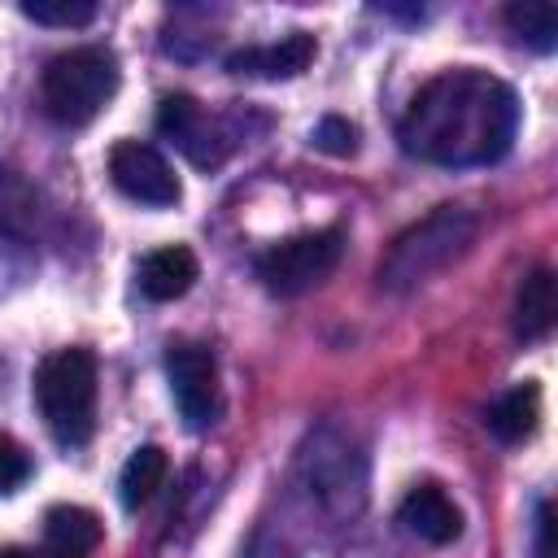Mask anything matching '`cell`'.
<instances>
[{"label":"cell","mask_w":558,"mask_h":558,"mask_svg":"<svg viewBox=\"0 0 558 558\" xmlns=\"http://www.w3.org/2000/svg\"><path fill=\"white\" fill-rule=\"evenodd\" d=\"M519 135V96L488 70L462 65L423 83L397 126L410 157L432 166H493Z\"/></svg>","instance_id":"obj_1"},{"label":"cell","mask_w":558,"mask_h":558,"mask_svg":"<svg viewBox=\"0 0 558 558\" xmlns=\"http://www.w3.org/2000/svg\"><path fill=\"white\" fill-rule=\"evenodd\" d=\"M480 231V218L466 205H436L427 218L405 227L392 248L379 262V288L401 296L423 288L432 275H440L449 262H458Z\"/></svg>","instance_id":"obj_2"},{"label":"cell","mask_w":558,"mask_h":558,"mask_svg":"<svg viewBox=\"0 0 558 558\" xmlns=\"http://www.w3.org/2000/svg\"><path fill=\"white\" fill-rule=\"evenodd\" d=\"M35 401L61 445H87L96 432V357L87 349H57L35 371Z\"/></svg>","instance_id":"obj_3"},{"label":"cell","mask_w":558,"mask_h":558,"mask_svg":"<svg viewBox=\"0 0 558 558\" xmlns=\"http://www.w3.org/2000/svg\"><path fill=\"white\" fill-rule=\"evenodd\" d=\"M118 92V57L100 44L70 48L44 70V109L61 126L92 122Z\"/></svg>","instance_id":"obj_4"},{"label":"cell","mask_w":558,"mask_h":558,"mask_svg":"<svg viewBox=\"0 0 558 558\" xmlns=\"http://www.w3.org/2000/svg\"><path fill=\"white\" fill-rule=\"evenodd\" d=\"M344 257V231L327 227V231H301L288 235L279 244H270L266 253H257V279L275 292V296H301L310 288H318Z\"/></svg>","instance_id":"obj_5"},{"label":"cell","mask_w":558,"mask_h":558,"mask_svg":"<svg viewBox=\"0 0 558 558\" xmlns=\"http://www.w3.org/2000/svg\"><path fill=\"white\" fill-rule=\"evenodd\" d=\"M301 475L310 484V497H318V506H327L336 514H353L366 497L362 453L331 427L310 436V445L301 453Z\"/></svg>","instance_id":"obj_6"},{"label":"cell","mask_w":558,"mask_h":558,"mask_svg":"<svg viewBox=\"0 0 558 558\" xmlns=\"http://www.w3.org/2000/svg\"><path fill=\"white\" fill-rule=\"evenodd\" d=\"M166 375H170V397L192 432L209 427L218 418V362L205 344L179 340L166 353Z\"/></svg>","instance_id":"obj_7"},{"label":"cell","mask_w":558,"mask_h":558,"mask_svg":"<svg viewBox=\"0 0 558 558\" xmlns=\"http://www.w3.org/2000/svg\"><path fill=\"white\" fill-rule=\"evenodd\" d=\"M109 179L122 196L140 201V205H174L183 196V183L174 174V166L153 148V144H140V140H118L113 153H109Z\"/></svg>","instance_id":"obj_8"},{"label":"cell","mask_w":558,"mask_h":558,"mask_svg":"<svg viewBox=\"0 0 558 558\" xmlns=\"http://www.w3.org/2000/svg\"><path fill=\"white\" fill-rule=\"evenodd\" d=\"M318 57V39L310 31H292L279 44H253V48H235L227 57L231 74H253V78H296L314 65Z\"/></svg>","instance_id":"obj_9"},{"label":"cell","mask_w":558,"mask_h":558,"mask_svg":"<svg viewBox=\"0 0 558 558\" xmlns=\"http://www.w3.org/2000/svg\"><path fill=\"white\" fill-rule=\"evenodd\" d=\"M397 519L405 523V532H414L427 545H453L462 536V510L453 506V497L440 484H414L401 497Z\"/></svg>","instance_id":"obj_10"},{"label":"cell","mask_w":558,"mask_h":558,"mask_svg":"<svg viewBox=\"0 0 558 558\" xmlns=\"http://www.w3.org/2000/svg\"><path fill=\"white\" fill-rule=\"evenodd\" d=\"M157 131H161L166 140H174L196 166H214V161L222 157V148L214 144V126H209L205 109H201L187 92L161 96V105H157Z\"/></svg>","instance_id":"obj_11"},{"label":"cell","mask_w":558,"mask_h":558,"mask_svg":"<svg viewBox=\"0 0 558 558\" xmlns=\"http://www.w3.org/2000/svg\"><path fill=\"white\" fill-rule=\"evenodd\" d=\"M196 283V253L187 244H161L140 262V292L148 301H179Z\"/></svg>","instance_id":"obj_12"},{"label":"cell","mask_w":558,"mask_h":558,"mask_svg":"<svg viewBox=\"0 0 558 558\" xmlns=\"http://www.w3.org/2000/svg\"><path fill=\"white\" fill-rule=\"evenodd\" d=\"M558 318V279L549 266H536L514 296V336L519 340H545Z\"/></svg>","instance_id":"obj_13"},{"label":"cell","mask_w":558,"mask_h":558,"mask_svg":"<svg viewBox=\"0 0 558 558\" xmlns=\"http://www.w3.org/2000/svg\"><path fill=\"white\" fill-rule=\"evenodd\" d=\"M484 423H488V432H493L497 440H506V445L527 440V436L541 427V388H536L532 379L506 388V392L484 410Z\"/></svg>","instance_id":"obj_14"},{"label":"cell","mask_w":558,"mask_h":558,"mask_svg":"<svg viewBox=\"0 0 558 558\" xmlns=\"http://www.w3.org/2000/svg\"><path fill=\"white\" fill-rule=\"evenodd\" d=\"M44 545L52 558H87L100 545V519L87 506H52L44 519Z\"/></svg>","instance_id":"obj_15"},{"label":"cell","mask_w":558,"mask_h":558,"mask_svg":"<svg viewBox=\"0 0 558 558\" xmlns=\"http://www.w3.org/2000/svg\"><path fill=\"white\" fill-rule=\"evenodd\" d=\"M161 480H166V453H161L157 445H140V449L126 458L122 475H118V497H122V506H126V510H140V506L161 488Z\"/></svg>","instance_id":"obj_16"},{"label":"cell","mask_w":558,"mask_h":558,"mask_svg":"<svg viewBox=\"0 0 558 558\" xmlns=\"http://www.w3.org/2000/svg\"><path fill=\"white\" fill-rule=\"evenodd\" d=\"M506 26L536 52H549L558 44V13L554 4H541V0H514L506 4Z\"/></svg>","instance_id":"obj_17"},{"label":"cell","mask_w":558,"mask_h":558,"mask_svg":"<svg viewBox=\"0 0 558 558\" xmlns=\"http://www.w3.org/2000/svg\"><path fill=\"white\" fill-rule=\"evenodd\" d=\"M22 13L39 26H87L96 17V0H22Z\"/></svg>","instance_id":"obj_18"},{"label":"cell","mask_w":558,"mask_h":558,"mask_svg":"<svg viewBox=\"0 0 558 558\" xmlns=\"http://www.w3.org/2000/svg\"><path fill=\"white\" fill-rule=\"evenodd\" d=\"M314 148L331 153V157H353L357 153V126L349 118H336L327 113L318 126H314Z\"/></svg>","instance_id":"obj_19"},{"label":"cell","mask_w":558,"mask_h":558,"mask_svg":"<svg viewBox=\"0 0 558 558\" xmlns=\"http://www.w3.org/2000/svg\"><path fill=\"white\" fill-rule=\"evenodd\" d=\"M31 480V458L13 436H0V497L17 493Z\"/></svg>","instance_id":"obj_20"},{"label":"cell","mask_w":558,"mask_h":558,"mask_svg":"<svg viewBox=\"0 0 558 558\" xmlns=\"http://www.w3.org/2000/svg\"><path fill=\"white\" fill-rule=\"evenodd\" d=\"M244 558H296V549L279 536V532H270V527H262L253 541H248V549H244Z\"/></svg>","instance_id":"obj_21"},{"label":"cell","mask_w":558,"mask_h":558,"mask_svg":"<svg viewBox=\"0 0 558 558\" xmlns=\"http://www.w3.org/2000/svg\"><path fill=\"white\" fill-rule=\"evenodd\" d=\"M536 558H554V506L541 501L536 510Z\"/></svg>","instance_id":"obj_22"},{"label":"cell","mask_w":558,"mask_h":558,"mask_svg":"<svg viewBox=\"0 0 558 558\" xmlns=\"http://www.w3.org/2000/svg\"><path fill=\"white\" fill-rule=\"evenodd\" d=\"M0 558H35V554H31V549H22V545H4V549H0Z\"/></svg>","instance_id":"obj_23"}]
</instances>
